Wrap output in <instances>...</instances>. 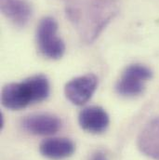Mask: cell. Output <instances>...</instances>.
<instances>
[{"label":"cell","mask_w":159,"mask_h":160,"mask_svg":"<svg viewBox=\"0 0 159 160\" xmlns=\"http://www.w3.org/2000/svg\"><path fill=\"white\" fill-rule=\"evenodd\" d=\"M66 12L87 42L95 39L115 15L114 7L102 0H70Z\"/></svg>","instance_id":"cell-1"},{"label":"cell","mask_w":159,"mask_h":160,"mask_svg":"<svg viewBox=\"0 0 159 160\" xmlns=\"http://www.w3.org/2000/svg\"><path fill=\"white\" fill-rule=\"evenodd\" d=\"M48 94V80L43 75H37L22 82L5 86L1 93V102L7 109L21 110L31 103L44 101Z\"/></svg>","instance_id":"cell-2"},{"label":"cell","mask_w":159,"mask_h":160,"mask_svg":"<svg viewBox=\"0 0 159 160\" xmlns=\"http://www.w3.org/2000/svg\"><path fill=\"white\" fill-rule=\"evenodd\" d=\"M58 23L55 19L46 17L40 21L37 30V41L41 54L48 59L58 60L65 51L64 42L57 36Z\"/></svg>","instance_id":"cell-3"},{"label":"cell","mask_w":159,"mask_h":160,"mask_svg":"<svg viewBox=\"0 0 159 160\" xmlns=\"http://www.w3.org/2000/svg\"><path fill=\"white\" fill-rule=\"evenodd\" d=\"M153 73L145 65L131 64L123 73L117 84V91L122 96L133 97L140 95L145 83L152 78Z\"/></svg>","instance_id":"cell-4"},{"label":"cell","mask_w":159,"mask_h":160,"mask_svg":"<svg viewBox=\"0 0 159 160\" xmlns=\"http://www.w3.org/2000/svg\"><path fill=\"white\" fill-rule=\"evenodd\" d=\"M97 86V77L93 74H87L69 81L64 88V93L72 103L83 105L90 100Z\"/></svg>","instance_id":"cell-5"},{"label":"cell","mask_w":159,"mask_h":160,"mask_svg":"<svg viewBox=\"0 0 159 160\" xmlns=\"http://www.w3.org/2000/svg\"><path fill=\"white\" fill-rule=\"evenodd\" d=\"M80 127L90 133L98 134L106 130L109 126V116L100 106H89L84 108L78 116Z\"/></svg>","instance_id":"cell-6"},{"label":"cell","mask_w":159,"mask_h":160,"mask_svg":"<svg viewBox=\"0 0 159 160\" xmlns=\"http://www.w3.org/2000/svg\"><path fill=\"white\" fill-rule=\"evenodd\" d=\"M23 128L34 135H52L58 132L62 122L57 117L47 114H37L26 117L22 120Z\"/></svg>","instance_id":"cell-7"},{"label":"cell","mask_w":159,"mask_h":160,"mask_svg":"<svg viewBox=\"0 0 159 160\" xmlns=\"http://www.w3.org/2000/svg\"><path fill=\"white\" fill-rule=\"evenodd\" d=\"M138 147L145 156L159 160V117L142 128L138 137Z\"/></svg>","instance_id":"cell-8"},{"label":"cell","mask_w":159,"mask_h":160,"mask_svg":"<svg viewBox=\"0 0 159 160\" xmlns=\"http://www.w3.org/2000/svg\"><path fill=\"white\" fill-rule=\"evenodd\" d=\"M2 13L15 25L25 26L32 16V8L25 0H0Z\"/></svg>","instance_id":"cell-9"},{"label":"cell","mask_w":159,"mask_h":160,"mask_svg":"<svg viewBox=\"0 0 159 160\" xmlns=\"http://www.w3.org/2000/svg\"><path fill=\"white\" fill-rule=\"evenodd\" d=\"M76 150L73 141L67 138H51L41 142L39 151L47 158L60 160L71 157Z\"/></svg>","instance_id":"cell-10"},{"label":"cell","mask_w":159,"mask_h":160,"mask_svg":"<svg viewBox=\"0 0 159 160\" xmlns=\"http://www.w3.org/2000/svg\"><path fill=\"white\" fill-rule=\"evenodd\" d=\"M91 160H108V159H107L106 156H105L103 153H102V152H97L96 154H94V155H93V157H92Z\"/></svg>","instance_id":"cell-11"}]
</instances>
